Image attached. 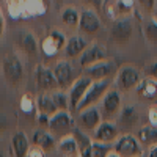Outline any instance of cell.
I'll return each instance as SVG.
<instances>
[{"label": "cell", "instance_id": "obj_1", "mask_svg": "<svg viewBox=\"0 0 157 157\" xmlns=\"http://www.w3.org/2000/svg\"><path fill=\"white\" fill-rule=\"evenodd\" d=\"M115 152H118L121 157H140L141 155V146L140 141L132 135H123L115 143Z\"/></svg>", "mask_w": 157, "mask_h": 157}, {"label": "cell", "instance_id": "obj_2", "mask_svg": "<svg viewBox=\"0 0 157 157\" xmlns=\"http://www.w3.org/2000/svg\"><path fill=\"white\" fill-rule=\"evenodd\" d=\"M109 86H110V82L107 80V78H104V80H96V82H93L91 83V86L88 88V91H86V94H85V98L82 99V102L78 104V110H82V109H85V107H88V105H91V104H94L105 91L109 90Z\"/></svg>", "mask_w": 157, "mask_h": 157}, {"label": "cell", "instance_id": "obj_3", "mask_svg": "<svg viewBox=\"0 0 157 157\" xmlns=\"http://www.w3.org/2000/svg\"><path fill=\"white\" fill-rule=\"evenodd\" d=\"M91 83H93V80L88 78L86 75L77 78V80L72 83V86L69 90V104H71L72 109H77L78 107V104H80L82 99L85 98V94H86L88 88L91 86Z\"/></svg>", "mask_w": 157, "mask_h": 157}, {"label": "cell", "instance_id": "obj_4", "mask_svg": "<svg viewBox=\"0 0 157 157\" xmlns=\"http://www.w3.org/2000/svg\"><path fill=\"white\" fill-rule=\"evenodd\" d=\"M3 74L11 83H17L22 78V63L16 55H5L3 58Z\"/></svg>", "mask_w": 157, "mask_h": 157}, {"label": "cell", "instance_id": "obj_5", "mask_svg": "<svg viewBox=\"0 0 157 157\" xmlns=\"http://www.w3.org/2000/svg\"><path fill=\"white\" fill-rule=\"evenodd\" d=\"M116 83L123 90H130L140 85V72L134 66H124L116 75Z\"/></svg>", "mask_w": 157, "mask_h": 157}, {"label": "cell", "instance_id": "obj_6", "mask_svg": "<svg viewBox=\"0 0 157 157\" xmlns=\"http://www.w3.org/2000/svg\"><path fill=\"white\" fill-rule=\"evenodd\" d=\"M107 58V50L104 49L101 44H94V46H91V47H88L83 54H82V57H80V64L82 66H93V64H96V63H101V61H104Z\"/></svg>", "mask_w": 157, "mask_h": 157}, {"label": "cell", "instance_id": "obj_7", "mask_svg": "<svg viewBox=\"0 0 157 157\" xmlns=\"http://www.w3.org/2000/svg\"><path fill=\"white\" fill-rule=\"evenodd\" d=\"M36 82H38V86L44 91L55 90L58 86V80L54 74V69H49V68H44V66H38Z\"/></svg>", "mask_w": 157, "mask_h": 157}, {"label": "cell", "instance_id": "obj_8", "mask_svg": "<svg viewBox=\"0 0 157 157\" xmlns=\"http://www.w3.org/2000/svg\"><path fill=\"white\" fill-rule=\"evenodd\" d=\"M112 35L115 38V41H118V43L129 41V38L132 36V22L126 17L115 21L113 27H112Z\"/></svg>", "mask_w": 157, "mask_h": 157}, {"label": "cell", "instance_id": "obj_9", "mask_svg": "<svg viewBox=\"0 0 157 157\" xmlns=\"http://www.w3.org/2000/svg\"><path fill=\"white\" fill-rule=\"evenodd\" d=\"M78 27L85 33H96L101 27V19L94 11L85 10L80 14V24H78Z\"/></svg>", "mask_w": 157, "mask_h": 157}, {"label": "cell", "instance_id": "obj_10", "mask_svg": "<svg viewBox=\"0 0 157 157\" xmlns=\"http://www.w3.org/2000/svg\"><path fill=\"white\" fill-rule=\"evenodd\" d=\"M54 74L58 80L60 86H68L72 82V77H74V69L68 61H60L55 64L54 68Z\"/></svg>", "mask_w": 157, "mask_h": 157}, {"label": "cell", "instance_id": "obj_11", "mask_svg": "<svg viewBox=\"0 0 157 157\" xmlns=\"http://www.w3.org/2000/svg\"><path fill=\"white\" fill-rule=\"evenodd\" d=\"M118 135V129L112 124V123H101V126L96 129V134H94V138L96 141H101V143H110L116 138Z\"/></svg>", "mask_w": 157, "mask_h": 157}, {"label": "cell", "instance_id": "obj_12", "mask_svg": "<svg viewBox=\"0 0 157 157\" xmlns=\"http://www.w3.org/2000/svg\"><path fill=\"white\" fill-rule=\"evenodd\" d=\"M121 105V94L118 93L116 90H110L107 91V94L104 96V101H102V107H104V112L105 115H113L118 112Z\"/></svg>", "mask_w": 157, "mask_h": 157}, {"label": "cell", "instance_id": "obj_13", "mask_svg": "<svg viewBox=\"0 0 157 157\" xmlns=\"http://www.w3.org/2000/svg\"><path fill=\"white\" fill-rule=\"evenodd\" d=\"M80 124L88 130L94 129V127L98 129L101 126V113H99V110L94 109V107H91L88 110H83L80 113Z\"/></svg>", "mask_w": 157, "mask_h": 157}, {"label": "cell", "instance_id": "obj_14", "mask_svg": "<svg viewBox=\"0 0 157 157\" xmlns=\"http://www.w3.org/2000/svg\"><path fill=\"white\" fill-rule=\"evenodd\" d=\"M110 72H112V64L105 63V61L96 63V64H93V66L86 68V77L91 78V80L94 78V82L96 80H104Z\"/></svg>", "mask_w": 157, "mask_h": 157}, {"label": "cell", "instance_id": "obj_15", "mask_svg": "<svg viewBox=\"0 0 157 157\" xmlns=\"http://www.w3.org/2000/svg\"><path fill=\"white\" fill-rule=\"evenodd\" d=\"M72 126V118L66 113V112H58L54 116L50 118V123L49 127L52 130H64Z\"/></svg>", "mask_w": 157, "mask_h": 157}, {"label": "cell", "instance_id": "obj_16", "mask_svg": "<svg viewBox=\"0 0 157 157\" xmlns=\"http://www.w3.org/2000/svg\"><path fill=\"white\" fill-rule=\"evenodd\" d=\"M64 50H66V55L68 57H77V55L83 54V52L86 50V43H85L83 38L74 36V38H71L69 41L66 43Z\"/></svg>", "mask_w": 157, "mask_h": 157}, {"label": "cell", "instance_id": "obj_17", "mask_svg": "<svg viewBox=\"0 0 157 157\" xmlns=\"http://www.w3.org/2000/svg\"><path fill=\"white\" fill-rule=\"evenodd\" d=\"M33 143L35 146L41 148L43 151H47V149H52L55 146V140L49 132L46 130H36L35 135H33Z\"/></svg>", "mask_w": 157, "mask_h": 157}, {"label": "cell", "instance_id": "obj_18", "mask_svg": "<svg viewBox=\"0 0 157 157\" xmlns=\"http://www.w3.org/2000/svg\"><path fill=\"white\" fill-rule=\"evenodd\" d=\"M11 143H13V151H14L16 157H24L25 154L30 151L29 140H27V137H25L22 132H17V134L13 135Z\"/></svg>", "mask_w": 157, "mask_h": 157}, {"label": "cell", "instance_id": "obj_19", "mask_svg": "<svg viewBox=\"0 0 157 157\" xmlns=\"http://www.w3.org/2000/svg\"><path fill=\"white\" fill-rule=\"evenodd\" d=\"M36 107L39 109V113H43V115H55L58 113L57 110V105H55V102L54 99H52V96L49 94H41L38 98L36 101Z\"/></svg>", "mask_w": 157, "mask_h": 157}, {"label": "cell", "instance_id": "obj_20", "mask_svg": "<svg viewBox=\"0 0 157 157\" xmlns=\"http://www.w3.org/2000/svg\"><path fill=\"white\" fill-rule=\"evenodd\" d=\"M138 141L143 145H155L157 143V127L154 126H145L138 132Z\"/></svg>", "mask_w": 157, "mask_h": 157}, {"label": "cell", "instance_id": "obj_21", "mask_svg": "<svg viewBox=\"0 0 157 157\" xmlns=\"http://www.w3.org/2000/svg\"><path fill=\"white\" fill-rule=\"evenodd\" d=\"M110 152V148L105 143H101V141H91V146L86 152L80 154L82 157H107Z\"/></svg>", "mask_w": 157, "mask_h": 157}, {"label": "cell", "instance_id": "obj_22", "mask_svg": "<svg viewBox=\"0 0 157 157\" xmlns=\"http://www.w3.org/2000/svg\"><path fill=\"white\" fill-rule=\"evenodd\" d=\"M60 151H63L64 154H68V155H74L78 149V141L72 137V135H66V137H63L60 140Z\"/></svg>", "mask_w": 157, "mask_h": 157}, {"label": "cell", "instance_id": "obj_23", "mask_svg": "<svg viewBox=\"0 0 157 157\" xmlns=\"http://www.w3.org/2000/svg\"><path fill=\"white\" fill-rule=\"evenodd\" d=\"M137 90H138V93L143 96V98H148V99H151V98H154L155 94H157V83L154 82V80H143V82H140V85L137 86Z\"/></svg>", "mask_w": 157, "mask_h": 157}, {"label": "cell", "instance_id": "obj_24", "mask_svg": "<svg viewBox=\"0 0 157 157\" xmlns=\"http://www.w3.org/2000/svg\"><path fill=\"white\" fill-rule=\"evenodd\" d=\"M61 21L66 25H78L80 24V16L74 8H66L61 13Z\"/></svg>", "mask_w": 157, "mask_h": 157}, {"label": "cell", "instance_id": "obj_25", "mask_svg": "<svg viewBox=\"0 0 157 157\" xmlns=\"http://www.w3.org/2000/svg\"><path fill=\"white\" fill-rule=\"evenodd\" d=\"M52 96V99H54V102H55V105H57V109H60L61 112H64V109L68 107V96L64 94V93H61V91H55L54 94H50Z\"/></svg>", "mask_w": 157, "mask_h": 157}, {"label": "cell", "instance_id": "obj_26", "mask_svg": "<svg viewBox=\"0 0 157 157\" xmlns=\"http://www.w3.org/2000/svg\"><path fill=\"white\" fill-rule=\"evenodd\" d=\"M22 47L25 49L27 54H35L36 52V41L32 35H24L22 38Z\"/></svg>", "mask_w": 157, "mask_h": 157}, {"label": "cell", "instance_id": "obj_27", "mask_svg": "<svg viewBox=\"0 0 157 157\" xmlns=\"http://www.w3.org/2000/svg\"><path fill=\"white\" fill-rule=\"evenodd\" d=\"M43 52H44L46 55H49V57H52L54 54H57V52H58V47L55 46L54 41H52L50 36H47L44 41H43Z\"/></svg>", "mask_w": 157, "mask_h": 157}, {"label": "cell", "instance_id": "obj_28", "mask_svg": "<svg viewBox=\"0 0 157 157\" xmlns=\"http://www.w3.org/2000/svg\"><path fill=\"white\" fill-rule=\"evenodd\" d=\"M49 36L52 38V41L55 43V46L58 47V50H60L63 46L66 47V39H64V36H63L60 32H57V30H55V32H50V35H49Z\"/></svg>", "mask_w": 157, "mask_h": 157}, {"label": "cell", "instance_id": "obj_29", "mask_svg": "<svg viewBox=\"0 0 157 157\" xmlns=\"http://www.w3.org/2000/svg\"><path fill=\"white\" fill-rule=\"evenodd\" d=\"M146 36L151 39L152 43H157V22L151 21L146 27Z\"/></svg>", "mask_w": 157, "mask_h": 157}, {"label": "cell", "instance_id": "obj_30", "mask_svg": "<svg viewBox=\"0 0 157 157\" xmlns=\"http://www.w3.org/2000/svg\"><path fill=\"white\" fill-rule=\"evenodd\" d=\"M21 104H22V110L24 112H32L33 110V102H32V99L29 96H24Z\"/></svg>", "mask_w": 157, "mask_h": 157}, {"label": "cell", "instance_id": "obj_31", "mask_svg": "<svg viewBox=\"0 0 157 157\" xmlns=\"http://www.w3.org/2000/svg\"><path fill=\"white\" fill-rule=\"evenodd\" d=\"M148 118H149V121H151V126L157 127V105H154V107L149 109Z\"/></svg>", "mask_w": 157, "mask_h": 157}, {"label": "cell", "instance_id": "obj_32", "mask_svg": "<svg viewBox=\"0 0 157 157\" xmlns=\"http://www.w3.org/2000/svg\"><path fill=\"white\" fill-rule=\"evenodd\" d=\"M29 157H44V151L38 146H33L30 151H29Z\"/></svg>", "mask_w": 157, "mask_h": 157}, {"label": "cell", "instance_id": "obj_33", "mask_svg": "<svg viewBox=\"0 0 157 157\" xmlns=\"http://www.w3.org/2000/svg\"><path fill=\"white\" fill-rule=\"evenodd\" d=\"M149 74L152 75L154 80H157V63H154V64H151V66H149Z\"/></svg>", "mask_w": 157, "mask_h": 157}, {"label": "cell", "instance_id": "obj_34", "mask_svg": "<svg viewBox=\"0 0 157 157\" xmlns=\"http://www.w3.org/2000/svg\"><path fill=\"white\" fill-rule=\"evenodd\" d=\"M148 157H157V145L151 148V151H149V155H148Z\"/></svg>", "mask_w": 157, "mask_h": 157}, {"label": "cell", "instance_id": "obj_35", "mask_svg": "<svg viewBox=\"0 0 157 157\" xmlns=\"http://www.w3.org/2000/svg\"><path fill=\"white\" fill-rule=\"evenodd\" d=\"M107 157H121V155H120V154H118V152H115V151H110Z\"/></svg>", "mask_w": 157, "mask_h": 157}, {"label": "cell", "instance_id": "obj_36", "mask_svg": "<svg viewBox=\"0 0 157 157\" xmlns=\"http://www.w3.org/2000/svg\"><path fill=\"white\" fill-rule=\"evenodd\" d=\"M155 19H157V3H155Z\"/></svg>", "mask_w": 157, "mask_h": 157}]
</instances>
